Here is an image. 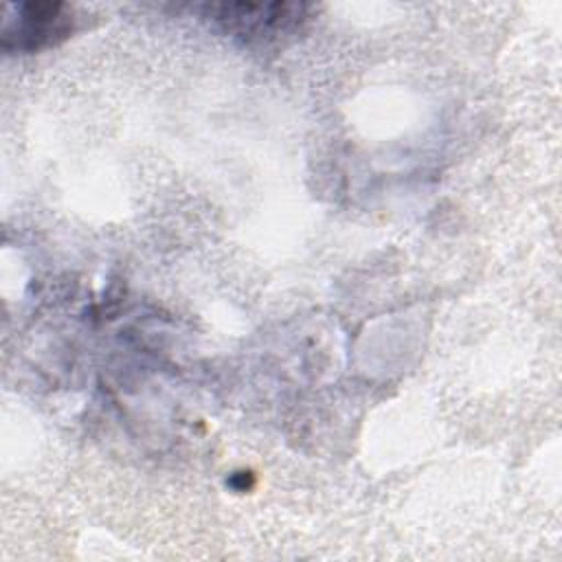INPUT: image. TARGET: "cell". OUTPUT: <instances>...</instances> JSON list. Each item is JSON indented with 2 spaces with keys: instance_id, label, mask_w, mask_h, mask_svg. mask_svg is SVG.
<instances>
[{
  "instance_id": "1",
  "label": "cell",
  "mask_w": 562,
  "mask_h": 562,
  "mask_svg": "<svg viewBox=\"0 0 562 562\" xmlns=\"http://www.w3.org/2000/svg\"><path fill=\"white\" fill-rule=\"evenodd\" d=\"M15 20L4 22V46L15 42L20 48H37L55 40V35H64L68 31V13L64 4L57 2H29L18 4Z\"/></svg>"
}]
</instances>
